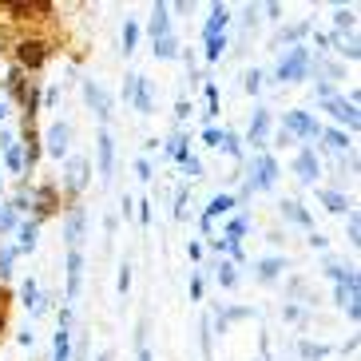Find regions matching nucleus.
<instances>
[{
	"label": "nucleus",
	"mask_w": 361,
	"mask_h": 361,
	"mask_svg": "<svg viewBox=\"0 0 361 361\" xmlns=\"http://www.w3.org/2000/svg\"><path fill=\"white\" fill-rule=\"evenodd\" d=\"M99 167H104V171H111V139H99Z\"/></svg>",
	"instance_id": "obj_3"
},
{
	"label": "nucleus",
	"mask_w": 361,
	"mask_h": 361,
	"mask_svg": "<svg viewBox=\"0 0 361 361\" xmlns=\"http://www.w3.org/2000/svg\"><path fill=\"white\" fill-rule=\"evenodd\" d=\"M44 56H48V48H44L40 40H28V44H20V64L36 68V64H44Z\"/></svg>",
	"instance_id": "obj_1"
},
{
	"label": "nucleus",
	"mask_w": 361,
	"mask_h": 361,
	"mask_svg": "<svg viewBox=\"0 0 361 361\" xmlns=\"http://www.w3.org/2000/svg\"><path fill=\"white\" fill-rule=\"evenodd\" d=\"M298 72H302V52H298L294 60H290V64L282 68V75H298Z\"/></svg>",
	"instance_id": "obj_4"
},
{
	"label": "nucleus",
	"mask_w": 361,
	"mask_h": 361,
	"mask_svg": "<svg viewBox=\"0 0 361 361\" xmlns=\"http://www.w3.org/2000/svg\"><path fill=\"white\" fill-rule=\"evenodd\" d=\"M75 286H80V255L72 250V258H68V290L75 294Z\"/></svg>",
	"instance_id": "obj_2"
},
{
	"label": "nucleus",
	"mask_w": 361,
	"mask_h": 361,
	"mask_svg": "<svg viewBox=\"0 0 361 361\" xmlns=\"http://www.w3.org/2000/svg\"><path fill=\"white\" fill-rule=\"evenodd\" d=\"M139 361H151V357H147V353H143V357H139Z\"/></svg>",
	"instance_id": "obj_6"
},
{
	"label": "nucleus",
	"mask_w": 361,
	"mask_h": 361,
	"mask_svg": "<svg viewBox=\"0 0 361 361\" xmlns=\"http://www.w3.org/2000/svg\"><path fill=\"white\" fill-rule=\"evenodd\" d=\"M52 151H64V131H52Z\"/></svg>",
	"instance_id": "obj_5"
}]
</instances>
